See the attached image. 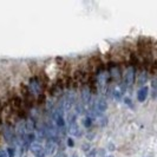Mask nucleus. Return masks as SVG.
Segmentation results:
<instances>
[{
    "label": "nucleus",
    "mask_w": 157,
    "mask_h": 157,
    "mask_svg": "<svg viewBox=\"0 0 157 157\" xmlns=\"http://www.w3.org/2000/svg\"><path fill=\"white\" fill-rule=\"evenodd\" d=\"M53 122H55L56 126L59 130H64L65 129V119H64L62 109H57V110L53 111Z\"/></svg>",
    "instance_id": "f257e3e1"
},
{
    "label": "nucleus",
    "mask_w": 157,
    "mask_h": 157,
    "mask_svg": "<svg viewBox=\"0 0 157 157\" xmlns=\"http://www.w3.org/2000/svg\"><path fill=\"white\" fill-rule=\"evenodd\" d=\"M80 99H82V102H83L84 108L87 109V108L90 106V102H91V89L87 86V85H84L83 89H82Z\"/></svg>",
    "instance_id": "f03ea898"
},
{
    "label": "nucleus",
    "mask_w": 157,
    "mask_h": 157,
    "mask_svg": "<svg viewBox=\"0 0 157 157\" xmlns=\"http://www.w3.org/2000/svg\"><path fill=\"white\" fill-rule=\"evenodd\" d=\"M20 90H21V94H23L24 98H25V104H26L29 108H31L32 103H33V96H32L29 86H26V85H24L23 84L21 87H20Z\"/></svg>",
    "instance_id": "7ed1b4c3"
},
{
    "label": "nucleus",
    "mask_w": 157,
    "mask_h": 157,
    "mask_svg": "<svg viewBox=\"0 0 157 157\" xmlns=\"http://www.w3.org/2000/svg\"><path fill=\"white\" fill-rule=\"evenodd\" d=\"M31 149L36 157H45V151H44V149H43V147H41V144H40L39 142H32Z\"/></svg>",
    "instance_id": "20e7f679"
},
{
    "label": "nucleus",
    "mask_w": 157,
    "mask_h": 157,
    "mask_svg": "<svg viewBox=\"0 0 157 157\" xmlns=\"http://www.w3.org/2000/svg\"><path fill=\"white\" fill-rule=\"evenodd\" d=\"M135 69L134 67H129L125 72V76H124V82H125V85L126 86H131L134 84V80H135Z\"/></svg>",
    "instance_id": "39448f33"
},
{
    "label": "nucleus",
    "mask_w": 157,
    "mask_h": 157,
    "mask_svg": "<svg viewBox=\"0 0 157 157\" xmlns=\"http://www.w3.org/2000/svg\"><path fill=\"white\" fill-rule=\"evenodd\" d=\"M58 148V144H57V141L56 140H48L46 143V148H45V151H46L48 155H52L53 152H56V150Z\"/></svg>",
    "instance_id": "423d86ee"
},
{
    "label": "nucleus",
    "mask_w": 157,
    "mask_h": 157,
    "mask_svg": "<svg viewBox=\"0 0 157 157\" xmlns=\"http://www.w3.org/2000/svg\"><path fill=\"white\" fill-rule=\"evenodd\" d=\"M94 106H96V109H97V111L99 112V113H102L103 111L106 109V102H105V99L104 98H98L97 101H96V103H94Z\"/></svg>",
    "instance_id": "0eeeda50"
},
{
    "label": "nucleus",
    "mask_w": 157,
    "mask_h": 157,
    "mask_svg": "<svg viewBox=\"0 0 157 157\" xmlns=\"http://www.w3.org/2000/svg\"><path fill=\"white\" fill-rule=\"evenodd\" d=\"M148 92H149V89L147 86L141 87V89L138 90V94H137V99H138L140 102H144L145 98H147V96H148Z\"/></svg>",
    "instance_id": "6e6552de"
},
{
    "label": "nucleus",
    "mask_w": 157,
    "mask_h": 157,
    "mask_svg": "<svg viewBox=\"0 0 157 157\" xmlns=\"http://www.w3.org/2000/svg\"><path fill=\"white\" fill-rule=\"evenodd\" d=\"M30 87H31L32 92L31 94H38L40 91V85H39V82L37 78H32L30 80Z\"/></svg>",
    "instance_id": "1a4fd4ad"
},
{
    "label": "nucleus",
    "mask_w": 157,
    "mask_h": 157,
    "mask_svg": "<svg viewBox=\"0 0 157 157\" xmlns=\"http://www.w3.org/2000/svg\"><path fill=\"white\" fill-rule=\"evenodd\" d=\"M12 106H13L14 110L20 111L21 108H23V102H21V99H20L19 97H14V98L12 99Z\"/></svg>",
    "instance_id": "9d476101"
},
{
    "label": "nucleus",
    "mask_w": 157,
    "mask_h": 157,
    "mask_svg": "<svg viewBox=\"0 0 157 157\" xmlns=\"http://www.w3.org/2000/svg\"><path fill=\"white\" fill-rule=\"evenodd\" d=\"M124 89H125V87L123 86V84H118V85H116V86H115V90H113L115 97H116V98H121L122 94H124Z\"/></svg>",
    "instance_id": "9b49d317"
},
{
    "label": "nucleus",
    "mask_w": 157,
    "mask_h": 157,
    "mask_svg": "<svg viewBox=\"0 0 157 157\" xmlns=\"http://www.w3.org/2000/svg\"><path fill=\"white\" fill-rule=\"evenodd\" d=\"M44 102H45V96H44L43 94H40L39 97H38V104H39V105H41Z\"/></svg>",
    "instance_id": "f8f14e48"
},
{
    "label": "nucleus",
    "mask_w": 157,
    "mask_h": 157,
    "mask_svg": "<svg viewBox=\"0 0 157 157\" xmlns=\"http://www.w3.org/2000/svg\"><path fill=\"white\" fill-rule=\"evenodd\" d=\"M6 154H7V157H14V150L12 149V148H8Z\"/></svg>",
    "instance_id": "ddd939ff"
},
{
    "label": "nucleus",
    "mask_w": 157,
    "mask_h": 157,
    "mask_svg": "<svg viewBox=\"0 0 157 157\" xmlns=\"http://www.w3.org/2000/svg\"><path fill=\"white\" fill-rule=\"evenodd\" d=\"M0 157H7V154H6V151H0Z\"/></svg>",
    "instance_id": "4468645a"
},
{
    "label": "nucleus",
    "mask_w": 157,
    "mask_h": 157,
    "mask_svg": "<svg viewBox=\"0 0 157 157\" xmlns=\"http://www.w3.org/2000/svg\"><path fill=\"white\" fill-rule=\"evenodd\" d=\"M0 124H1V105H0Z\"/></svg>",
    "instance_id": "2eb2a0df"
},
{
    "label": "nucleus",
    "mask_w": 157,
    "mask_h": 157,
    "mask_svg": "<svg viewBox=\"0 0 157 157\" xmlns=\"http://www.w3.org/2000/svg\"><path fill=\"white\" fill-rule=\"evenodd\" d=\"M69 145H73V142L71 141V140H69Z\"/></svg>",
    "instance_id": "dca6fc26"
},
{
    "label": "nucleus",
    "mask_w": 157,
    "mask_h": 157,
    "mask_svg": "<svg viewBox=\"0 0 157 157\" xmlns=\"http://www.w3.org/2000/svg\"><path fill=\"white\" fill-rule=\"evenodd\" d=\"M57 157H65V155H64V154H59Z\"/></svg>",
    "instance_id": "f3484780"
},
{
    "label": "nucleus",
    "mask_w": 157,
    "mask_h": 157,
    "mask_svg": "<svg viewBox=\"0 0 157 157\" xmlns=\"http://www.w3.org/2000/svg\"><path fill=\"white\" fill-rule=\"evenodd\" d=\"M106 157H113V156H106Z\"/></svg>",
    "instance_id": "a211bd4d"
},
{
    "label": "nucleus",
    "mask_w": 157,
    "mask_h": 157,
    "mask_svg": "<svg viewBox=\"0 0 157 157\" xmlns=\"http://www.w3.org/2000/svg\"><path fill=\"white\" fill-rule=\"evenodd\" d=\"M73 157H77V156H73Z\"/></svg>",
    "instance_id": "6ab92c4d"
}]
</instances>
